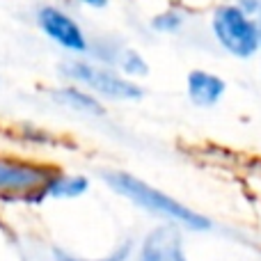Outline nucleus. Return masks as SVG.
<instances>
[{
    "mask_svg": "<svg viewBox=\"0 0 261 261\" xmlns=\"http://www.w3.org/2000/svg\"><path fill=\"white\" fill-rule=\"evenodd\" d=\"M62 71L76 85L96 92L108 101H138L144 94L142 87L135 81H130L128 76H119L113 69L99 67V64L85 62V60H69L62 64Z\"/></svg>",
    "mask_w": 261,
    "mask_h": 261,
    "instance_id": "3",
    "label": "nucleus"
},
{
    "mask_svg": "<svg viewBox=\"0 0 261 261\" xmlns=\"http://www.w3.org/2000/svg\"><path fill=\"white\" fill-rule=\"evenodd\" d=\"M236 5H239L241 9H243L248 16L257 18V21L261 23V0H234Z\"/></svg>",
    "mask_w": 261,
    "mask_h": 261,
    "instance_id": "13",
    "label": "nucleus"
},
{
    "mask_svg": "<svg viewBox=\"0 0 261 261\" xmlns=\"http://www.w3.org/2000/svg\"><path fill=\"white\" fill-rule=\"evenodd\" d=\"M58 170L48 165L18 161V158L0 156V195H16V197H37L44 199V188Z\"/></svg>",
    "mask_w": 261,
    "mask_h": 261,
    "instance_id": "4",
    "label": "nucleus"
},
{
    "mask_svg": "<svg viewBox=\"0 0 261 261\" xmlns=\"http://www.w3.org/2000/svg\"><path fill=\"white\" fill-rule=\"evenodd\" d=\"M103 181L115 193L130 199L135 206L163 218V220H167L170 225H176V227H181V229H190V231H208L213 227V222L208 220L206 216L193 211L190 206L181 204L179 199L170 197L167 193L153 188L147 181L138 179V176L128 174V172H119V170L106 172Z\"/></svg>",
    "mask_w": 261,
    "mask_h": 261,
    "instance_id": "1",
    "label": "nucleus"
},
{
    "mask_svg": "<svg viewBox=\"0 0 261 261\" xmlns=\"http://www.w3.org/2000/svg\"><path fill=\"white\" fill-rule=\"evenodd\" d=\"M37 25L53 44L69 53H90V39L73 16L55 5H44L37 9Z\"/></svg>",
    "mask_w": 261,
    "mask_h": 261,
    "instance_id": "5",
    "label": "nucleus"
},
{
    "mask_svg": "<svg viewBox=\"0 0 261 261\" xmlns=\"http://www.w3.org/2000/svg\"><path fill=\"white\" fill-rule=\"evenodd\" d=\"M186 92L193 106L197 108H213L220 103L227 92V83L218 73L206 71V69H193L186 78Z\"/></svg>",
    "mask_w": 261,
    "mask_h": 261,
    "instance_id": "7",
    "label": "nucleus"
},
{
    "mask_svg": "<svg viewBox=\"0 0 261 261\" xmlns=\"http://www.w3.org/2000/svg\"><path fill=\"white\" fill-rule=\"evenodd\" d=\"M117 67L126 73L128 78H144L149 73V64L144 62V58L133 48H122L117 58Z\"/></svg>",
    "mask_w": 261,
    "mask_h": 261,
    "instance_id": "10",
    "label": "nucleus"
},
{
    "mask_svg": "<svg viewBox=\"0 0 261 261\" xmlns=\"http://www.w3.org/2000/svg\"><path fill=\"white\" fill-rule=\"evenodd\" d=\"M53 99L81 115H90V117H103L106 115L103 103L94 94H90L87 90H81V87H60V90L53 92Z\"/></svg>",
    "mask_w": 261,
    "mask_h": 261,
    "instance_id": "8",
    "label": "nucleus"
},
{
    "mask_svg": "<svg viewBox=\"0 0 261 261\" xmlns=\"http://www.w3.org/2000/svg\"><path fill=\"white\" fill-rule=\"evenodd\" d=\"M186 16L179 12V9H165V12L156 14L151 18V30L156 32H165V35H174L184 28Z\"/></svg>",
    "mask_w": 261,
    "mask_h": 261,
    "instance_id": "11",
    "label": "nucleus"
},
{
    "mask_svg": "<svg viewBox=\"0 0 261 261\" xmlns=\"http://www.w3.org/2000/svg\"><path fill=\"white\" fill-rule=\"evenodd\" d=\"M90 190V181L85 176L78 174H55L53 179L46 184L44 188V197H53V199H76L81 195H85Z\"/></svg>",
    "mask_w": 261,
    "mask_h": 261,
    "instance_id": "9",
    "label": "nucleus"
},
{
    "mask_svg": "<svg viewBox=\"0 0 261 261\" xmlns=\"http://www.w3.org/2000/svg\"><path fill=\"white\" fill-rule=\"evenodd\" d=\"M138 261H188L179 227L163 225L149 231L140 245Z\"/></svg>",
    "mask_w": 261,
    "mask_h": 261,
    "instance_id": "6",
    "label": "nucleus"
},
{
    "mask_svg": "<svg viewBox=\"0 0 261 261\" xmlns=\"http://www.w3.org/2000/svg\"><path fill=\"white\" fill-rule=\"evenodd\" d=\"M211 32L227 55L248 62L261 50V23L248 16L236 3H222L211 14Z\"/></svg>",
    "mask_w": 261,
    "mask_h": 261,
    "instance_id": "2",
    "label": "nucleus"
},
{
    "mask_svg": "<svg viewBox=\"0 0 261 261\" xmlns=\"http://www.w3.org/2000/svg\"><path fill=\"white\" fill-rule=\"evenodd\" d=\"M259 62H261V50H259Z\"/></svg>",
    "mask_w": 261,
    "mask_h": 261,
    "instance_id": "14",
    "label": "nucleus"
},
{
    "mask_svg": "<svg viewBox=\"0 0 261 261\" xmlns=\"http://www.w3.org/2000/svg\"><path fill=\"white\" fill-rule=\"evenodd\" d=\"M130 250H133V245H130L128 241H126L124 245L115 248L113 252L108 254V257H96V259L76 257V254L67 252V250H62V248H55V250H53V257H55V261H128V257H130Z\"/></svg>",
    "mask_w": 261,
    "mask_h": 261,
    "instance_id": "12",
    "label": "nucleus"
}]
</instances>
